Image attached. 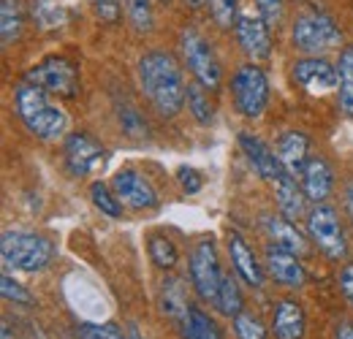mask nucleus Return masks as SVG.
I'll list each match as a JSON object with an SVG mask.
<instances>
[{
  "instance_id": "1",
  "label": "nucleus",
  "mask_w": 353,
  "mask_h": 339,
  "mask_svg": "<svg viewBox=\"0 0 353 339\" xmlns=\"http://www.w3.org/2000/svg\"><path fill=\"white\" fill-rule=\"evenodd\" d=\"M139 85L163 117H174L185 103L188 87L182 82L176 60L169 52H147L139 60Z\"/></svg>"
},
{
  "instance_id": "2",
  "label": "nucleus",
  "mask_w": 353,
  "mask_h": 339,
  "mask_svg": "<svg viewBox=\"0 0 353 339\" xmlns=\"http://www.w3.org/2000/svg\"><path fill=\"white\" fill-rule=\"evenodd\" d=\"M14 109L19 114V120L25 123V127L36 136V138H44V141H54L65 133L68 127V117L65 112L52 103L49 92H44L41 87L30 85V82H22L14 90Z\"/></svg>"
},
{
  "instance_id": "3",
  "label": "nucleus",
  "mask_w": 353,
  "mask_h": 339,
  "mask_svg": "<svg viewBox=\"0 0 353 339\" xmlns=\"http://www.w3.org/2000/svg\"><path fill=\"white\" fill-rule=\"evenodd\" d=\"M0 255L3 263L8 269L25 271V274H36L44 271L54 258V245L52 239H46L41 234L33 231H6L0 239Z\"/></svg>"
},
{
  "instance_id": "4",
  "label": "nucleus",
  "mask_w": 353,
  "mask_h": 339,
  "mask_svg": "<svg viewBox=\"0 0 353 339\" xmlns=\"http://www.w3.org/2000/svg\"><path fill=\"white\" fill-rule=\"evenodd\" d=\"M25 82L41 87L49 95L57 98H77L82 90V79H79V68L65 60V57H46L36 68H30L25 74Z\"/></svg>"
},
{
  "instance_id": "5",
  "label": "nucleus",
  "mask_w": 353,
  "mask_h": 339,
  "mask_svg": "<svg viewBox=\"0 0 353 339\" xmlns=\"http://www.w3.org/2000/svg\"><path fill=\"white\" fill-rule=\"evenodd\" d=\"M294 46L305 54H321L326 49H334L337 43L343 41L340 28L334 25V19L329 14L321 11H307L302 17H296L294 30H291Z\"/></svg>"
},
{
  "instance_id": "6",
  "label": "nucleus",
  "mask_w": 353,
  "mask_h": 339,
  "mask_svg": "<svg viewBox=\"0 0 353 339\" xmlns=\"http://www.w3.org/2000/svg\"><path fill=\"white\" fill-rule=\"evenodd\" d=\"M179 46H182V57H185L190 74L196 76V82H201L207 90H218L223 82L221 65H218L210 43L204 41V36L196 28H185L179 36Z\"/></svg>"
},
{
  "instance_id": "7",
  "label": "nucleus",
  "mask_w": 353,
  "mask_h": 339,
  "mask_svg": "<svg viewBox=\"0 0 353 339\" xmlns=\"http://www.w3.org/2000/svg\"><path fill=\"white\" fill-rule=\"evenodd\" d=\"M231 92H234V103H236L239 114H245L250 120L261 117L266 103H269L266 74L259 65H242L231 79Z\"/></svg>"
},
{
  "instance_id": "8",
  "label": "nucleus",
  "mask_w": 353,
  "mask_h": 339,
  "mask_svg": "<svg viewBox=\"0 0 353 339\" xmlns=\"http://www.w3.org/2000/svg\"><path fill=\"white\" fill-rule=\"evenodd\" d=\"M307 234L310 239L318 245L321 253L329 258L340 260L348 255V242H345V231L340 225V217L332 207L326 204H315V209L307 212Z\"/></svg>"
},
{
  "instance_id": "9",
  "label": "nucleus",
  "mask_w": 353,
  "mask_h": 339,
  "mask_svg": "<svg viewBox=\"0 0 353 339\" xmlns=\"http://www.w3.org/2000/svg\"><path fill=\"white\" fill-rule=\"evenodd\" d=\"M190 282H193V288H196L201 301L215 304L223 282V271L212 239H201L193 247V253H190Z\"/></svg>"
},
{
  "instance_id": "10",
  "label": "nucleus",
  "mask_w": 353,
  "mask_h": 339,
  "mask_svg": "<svg viewBox=\"0 0 353 339\" xmlns=\"http://www.w3.org/2000/svg\"><path fill=\"white\" fill-rule=\"evenodd\" d=\"M63 161H65V169L74 176H88V174H95L106 166V150L95 136L79 130V133H71L65 138Z\"/></svg>"
},
{
  "instance_id": "11",
  "label": "nucleus",
  "mask_w": 353,
  "mask_h": 339,
  "mask_svg": "<svg viewBox=\"0 0 353 339\" xmlns=\"http://www.w3.org/2000/svg\"><path fill=\"white\" fill-rule=\"evenodd\" d=\"M294 79H296V85H302L312 95H323V92L340 85L337 65H332L329 60H323L318 54H307V57L294 63Z\"/></svg>"
},
{
  "instance_id": "12",
  "label": "nucleus",
  "mask_w": 353,
  "mask_h": 339,
  "mask_svg": "<svg viewBox=\"0 0 353 339\" xmlns=\"http://www.w3.org/2000/svg\"><path fill=\"white\" fill-rule=\"evenodd\" d=\"M112 187H114L117 198L123 201V207H128V209L141 212V209L158 207V193H155V187L150 185V179H144L141 174H136V171H131V169L114 174Z\"/></svg>"
},
{
  "instance_id": "13",
  "label": "nucleus",
  "mask_w": 353,
  "mask_h": 339,
  "mask_svg": "<svg viewBox=\"0 0 353 339\" xmlns=\"http://www.w3.org/2000/svg\"><path fill=\"white\" fill-rule=\"evenodd\" d=\"M266 271L272 274L274 282H280L285 288H302L307 280V271H305L299 255L288 253L277 245L266 247Z\"/></svg>"
},
{
  "instance_id": "14",
  "label": "nucleus",
  "mask_w": 353,
  "mask_h": 339,
  "mask_svg": "<svg viewBox=\"0 0 353 339\" xmlns=\"http://www.w3.org/2000/svg\"><path fill=\"white\" fill-rule=\"evenodd\" d=\"M236 41L242 46V52L250 60H269L272 54V36H269V25L266 19L259 17H239L236 19Z\"/></svg>"
},
{
  "instance_id": "15",
  "label": "nucleus",
  "mask_w": 353,
  "mask_h": 339,
  "mask_svg": "<svg viewBox=\"0 0 353 339\" xmlns=\"http://www.w3.org/2000/svg\"><path fill=\"white\" fill-rule=\"evenodd\" d=\"M239 147H242V152L248 155V161L253 163V169L259 171V174L264 176L269 185H274L277 179L288 176V171H285V166L280 163L277 152H272V150L266 147L259 136L242 133V136H239Z\"/></svg>"
},
{
  "instance_id": "16",
  "label": "nucleus",
  "mask_w": 353,
  "mask_h": 339,
  "mask_svg": "<svg viewBox=\"0 0 353 339\" xmlns=\"http://www.w3.org/2000/svg\"><path fill=\"white\" fill-rule=\"evenodd\" d=\"M272 334L274 339H305L307 318H305L302 304H296L291 298L277 301L274 315H272Z\"/></svg>"
},
{
  "instance_id": "17",
  "label": "nucleus",
  "mask_w": 353,
  "mask_h": 339,
  "mask_svg": "<svg viewBox=\"0 0 353 339\" xmlns=\"http://www.w3.org/2000/svg\"><path fill=\"white\" fill-rule=\"evenodd\" d=\"M332 187H334V171H332V166L321 155L310 158L305 171H302V190H305L307 201L323 204L332 196Z\"/></svg>"
},
{
  "instance_id": "18",
  "label": "nucleus",
  "mask_w": 353,
  "mask_h": 339,
  "mask_svg": "<svg viewBox=\"0 0 353 339\" xmlns=\"http://www.w3.org/2000/svg\"><path fill=\"white\" fill-rule=\"evenodd\" d=\"M228 255H231V263H234L236 274H239L250 288H261V285H264V269H261L256 253L250 250V245H248L239 234H231V239H228Z\"/></svg>"
},
{
  "instance_id": "19",
  "label": "nucleus",
  "mask_w": 353,
  "mask_h": 339,
  "mask_svg": "<svg viewBox=\"0 0 353 339\" xmlns=\"http://www.w3.org/2000/svg\"><path fill=\"white\" fill-rule=\"evenodd\" d=\"M277 158L280 163L285 166V171L294 176V174H302L310 161V138L302 130H285L277 141Z\"/></svg>"
},
{
  "instance_id": "20",
  "label": "nucleus",
  "mask_w": 353,
  "mask_h": 339,
  "mask_svg": "<svg viewBox=\"0 0 353 339\" xmlns=\"http://www.w3.org/2000/svg\"><path fill=\"white\" fill-rule=\"evenodd\" d=\"M264 225L272 245H277V247H283V250H288V253L294 255L307 253V239L299 234L294 220H288V217H266Z\"/></svg>"
},
{
  "instance_id": "21",
  "label": "nucleus",
  "mask_w": 353,
  "mask_h": 339,
  "mask_svg": "<svg viewBox=\"0 0 353 339\" xmlns=\"http://www.w3.org/2000/svg\"><path fill=\"white\" fill-rule=\"evenodd\" d=\"M272 187H274V198H277V207H280L283 217H288V220H299V217L305 214L307 196H305V190L294 182L291 174L283 176V179H277Z\"/></svg>"
},
{
  "instance_id": "22",
  "label": "nucleus",
  "mask_w": 353,
  "mask_h": 339,
  "mask_svg": "<svg viewBox=\"0 0 353 339\" xmlns=\"http://www.w3.org/2000/svg\"><path fill=\"white\" fill-rule=\"evenodd\" d=\"M179 329H182V337L185 339H223L221 326L207 312H201L193 304L188 307L185 318L179 320Z\"/></svg>"
},
{
  "instance_id": "23",
  "label": "nucleus",
  "mask_w": 353,
  "mask_h": 339,
  "mask_svg": "<svg viewBox=\"0 0 353 339\" xmlns=\"http://www.w3.org/2000/svg\"><path fill=\"white\" fill-rule=\"evenodd\" d=\"M188 307H190V304H188V296H185V285H182L176 277L163 280V285H161V309L179 323V320L185 318Z\"/></svg>"
},
{
  "instance_id": "24",
  "label": "nucleus",
  "mask_w": 353,
  "mask_h": 339,
  "mask_svg": "<svg viewBox=\"0 0 353 339\" xmlns=\"http://www.w3.org/2000/svg\"><path fill=\"white\" fill-rule=\"evenodd\" d=\"M25 25V14H22V0H3L0 3V36L3 46L14 43L22 33Z\"/></svg>"
},
{
  "instance_id": "25",
  "label": "nucleus",
  "mask_w": 353,
  "mask_h": 339,
  "mask_svg": "<svg viewBox=\"0 0 353 339\" xmlns=\"http://www.w3.org/2000/svg\"><path fill=\"white\" fill-rule=\"evenodd\" d=\"M185 101H188V109H190V114L196 117V123H201V125H210V123H212L215 106H212V101H210V90L201 85V82H190V85H188Z\"/></svg>"
},
{
  "instance_id": "26",
  "label": "nucleus",
  "mask_w": 353,
  "mask_h": 339,
  "mask_svg": "<svg viewBox=\"0 0 353 339\" xmlns=\"http://www.w3.org/2000/svg\"><path fill=\"white\" fill-rule=\"evenodd\" d=\"M337 74H340V109L343 114L353 117V46L343 49Z\"/></svg>"
},
{
  "instance_id": "27",
  "label": "nucleus",
  "mask_w": 353,
  "mask_h": 339,
  "mask_svg": "<svg viewBox=\"0 0 353 339\" xmlns=\"http://www.w3.org/2000/svg\"><path fill=\"white\" fill-rule=\"evenodd\" d=\"M215 307H218V312L225 315V318H236L242 312V307H245V296H242V291H239V285H236V280L231 274H223Z\"/></svg>"
},
{
  "instance_id": "28",
  "label": "nucleus",
  "mask_w": 353,
  "mask_h": 339,
  "mask_svg": "<svg viewBox=\"0 0 353 339\" xmlns=\"http://www.w3.org/2000/svg\"><path fill=\"white\" fill-rule=\"evenodd\" d=\"M90 198H92L95 209L101 214H106V217H120V214H123V201H120L117 193H112L103 182H92Z\"/></svg>"
},
{
  "instance_id": "29",
  "label": "nucleus",
  "mask_w": 353,
  "mask_h": 339,
  "mask_svg": "<svg viewBox=\"0 0 353 339\" xmlns=\"http://www.w3.org/2000/svg\"><path fill=\"white\" fill-rule=\"evenodd\" d=\"M33 17H36V22L41 28H46V30L49 28H60L68 19L65 8L57 0H33Z\"/></svg>"
},
{
  "instance_id": "30",
  "label": "nucleus",
  "mask_w": 353,
  "mask_h": 339,
  "mask_svg": "<svg viewBox=\"0 0 353 339\" xmlns=\"http://www.w3.org/2000/svg\"><path fill=\"white\" fill-rule=\"evenodd\" d=\"M150 258L155 266L161 269H174L176 260H179V253H176L174 242L166 239V236H150Z\"/></svg>"
},
{
  "instance_id": "31",
  "label": "nucleus",
  "mask_w": 353,
  "mask_h": 339,
  "mask_svg": "<svg viewBox=\"0 0 353 339\" xmlns=\"http://www.w3.org/2000/svg\"><path fill=\"white\" fill-rule=\"evenodd\" d=\"M125 14H128L131 25L139 33H150L152 30V8H150V0H125Z\"/></svg>"
},
{
  "instance_id": "32",
  "label": "nucleus",
  "mask_w": 353,
  "mask_h": 339,
  "mask_svg": "<svg viewBox=\"0 0 353 339\" xmlns=\"http://www.w3.org/2000/svg\"><path fill=\"white\" fill-rule=\"evenodd\" d=\"M234 331L239 339H266V326L253 312H239L234 318Z\"/></svg>"
},
{
  "instance_id": "33",
  "label": "nucleus",
  "mask_w": 353,
  "mask_h": 339,
  "mask_svg": "<svg viewBox=\"0 0 353 339\" xmlns=\"http://www.w3.org/2000/svg\"><path fill=\"white\" fill-rule=\"evenodd\" d=\"M117 117H120V127L125 130V136H131V138H144L147 136V123L141 120V114L133 106H120Z\"/></svg>"
},
{
  "instance_id": "34",
  "label": "nucleus",
  "mask_w": 353,
  "mask_h": 339,
  "mask_svg": "<svg viewBox=\"0 0 353 339\" xmlns=\"http://www.w3.org/2000/svg\"><path fill=\"white\" fill-rule=\"evenodd\" d=\"M0 291L6 301H14V304H22V307H33V294L28 288H22L17 280H11L8 274L0 277Z\"/></svg>"
},
{
  "instance_id": "35",
  "label": "nucleus",
  "mask_w": 353,
  "mask_h": 339,
  "mask_svg": "<svg viewBox=\"0 0 353 339\" xmlns=\"http://www.w3.org/2000/svg\"><path fill=\"white\" fill-rule=\"evenodd\" d=\"M79 339H128L114 323H85L79 326Z\"/></svg>"
},
{
  "instance_id": "36",
  "label": "nucleus",
  "mask_w": 353,
  "mask_h": 339,
  "mask_svg": "<svg viewBox=\"0 0 353 339\" xmlns=\"http://www.w3.org/2000/svg\"><path fill=\"white\" fill-rule=\"evenodd\" d=\"M210 8H212V17L221 28H228L234 22V14H236V0H210Z\"/></svg>"
},
{
  "instance_id": "37",
  "label": "nucleus",
  "mask_w": 353,
  "mask_h": 339,
  "mask_svg": "<svg viewBox=\"0 0 353 339\" xmlns=\"http://www.w3.org/2000/svg\"><path fill=\"white\" fill-rule=\"evenodd\" d=\"M95 6V14L101 17V22H120V14H123V6L120 0H92Z\"/></svg>"
},
{
  "instance_id": "38",
  "label": "nucleus",
  "mask_w": 353,
  "mask_h": 339,
  "mask_svg": "<svg viewBox=\"0 0 353 339\" xmlns=\"http://www.w3.org/2000/svg\"><path fill=\"white\" fill-rule=\"evenodd\" d=\"M261 19H266V25H277L283 17V0H256Z\"/></svg>"
},
{
  "instance_id": "39",
  "label": "nucleus",
  "mask_w": 353,
  "mask_h": 339,
  "mask_svg": "<svg viewBox=\"0 0 353 339\" xmlns=\"http://www.w3.org/2000/svg\"><path fill=\"white\" fill-rule=\"evenodd\" d=\"M176 176H179V185H182V190L185 193H199L201 190V174L196 169H179L176 171Z\"/></svg>"
},
{
  "instance_id": "40",
  "label": "nucleus",
  "mask_w": 353,
  "mask_h": 339,
  "mask_svg": "<svg viewBox=\"0 0 353 339\" xmlns=\"http://www.w3.org/2000/svg\"><path fill=\"white\" fill-rule=\"evenodd\" d=\"M340 291H343L345 301L353 307V263H348V266L340 271Z\"/></svg>"
},
{
  "instance_id": "41",
  "label": "nucleus",
  "mask_w": 353,
  "mask_h": 339,
  "mask_svg": "<svg viewBox=\"0 0 353 339\" xmlns=\"http://www.w3.org/2000/svg\"><path fill=\"white\" fill-rule=\"evenodd\" d=\"M334 339H353V323H348V320L337 323V331H334Z\"/></svg>"
},
{
  "instance_id": "42",
  "label": "nucleus",
  "mask_w": 353,
  "mask_h": 339,
  "mask_svg": "<svg viewBox=\"0 0 353 339\" xmlns=\"http://www.w3.org/2000/svg\"><path fill=\"white\" fill-rule=\"evenodd\" d=\"M345 207H348V214H351V223H353V179L351 185H348V190H345Z\"/></svg>"
},
{
  "instance_id": "43",
  "label": "nucleus",
  "mask_w": 353,
  "mask_h": 339,
  "mask_svg": "<svg viewBox=\"0 0 353 339\" xmlns=\"http://www.w3.org/2000/svg\"><path fill=\"white\" fill-rule=\"evenodd\" d=\"M128 339H147V337H144V334L136 329V323H131V326H128Z\"/></svg>"
},
{
  "instance_id": "44",
  "label": "nucleus",
  "mask_w": 353,
  "mask_h": 339,
  "mask_svg": "<svg viewBox=\"0 0 353 339\" xmlns=\"http://www.w3.org/2000/svg\"><path fill=\"white\" fill-rule=\"evenodd\" d=\"M185 3H188V6H190V8H201V6H204V3H207V0H185Z\"/></svg>"
}]
</instances>
